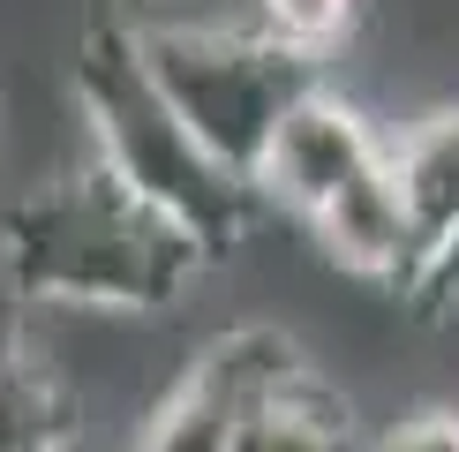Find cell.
I'll list each match as a JSON object with an SVG mask.
<instances>
[{
  "label": "cell",
  "mask_w": 459,
  "mask_h": 452,
  "mask_svg": "<svg viewBox=\"0 0 459 452\" xmlns=\"http://www.w3.org/2000/svg\"><path fill=\"white\" fill-rule=\"evenodd\" d=\"M212 272V256L99 159L46 174L0 212V294L15 309L166 317Z\"/></svg>",
  "instance_id": "6da1fadb"
},
{
  "label": "cell",
  "mask_w": 459,
  "mask_h": 452,
  "mask_svg": "<svg viewBox=\"0 0 459 452\" xmlns=\"http://www.w3.org/2000/svg\"><path fill=\"white\" fill-rule=\"evenodd\" d=\"M75 121H83L91 159L106 166L121 188H136L151 212H166L196 241L204 256H234L256 226V188H248L226 159L204 151V136L166 106V91L151 83L136 38H128L121 15H99L83 38H75Z\"/></svg>",
  "instance_id": "7a4b0ae2"
},
{
  "label": "cell",
  "mask_w": 459,
  "mask_h": 452,
  "mask_svg": "<svg viewBox=\"0 0 459 452\" xmlns=\"http://www.w3.org/2000/svg\"><path fill=\"white\" fill-rule=\"evenodd\" d=\"M151 83L166 91V106L204 136L212 159H226L248 181V166L264 159L279 113L316 83V61L286 53L279 38L256 23H204V15H159V23H128Z\"/></svg>",
  "instance_id": "3957f363"
},
{
  "label": "cell",
  "mask_w": 459,
  "mask_h": 452,
  "mask_svg": "<svg viewBox=\"0 0 459 452\" xmlns=\"http://www.w3.org/2000/svg\"><path fill=\"white\" fill-rule=\"evenodd\" d=\"M309 369L294 332L279 325H226L196 347V362L174 377V392H159V407L143 414L136 438L159 452H234L248 414L272 392H286Z\"/></svg>",
  "instance_id": "277c9868"
},
{
  "label": "cell",
  "mask_w": 459,
  "mask_h": 452,
  "mask_svg": "<svg viewBox=\"0 0 459 452\" xmlns=\"http://www.w3.org/2000/svg\"><path fill=\"white\" fill-rule=\"evenodd\" d=\"M377 151H385V136L369 128V113H361L354 99H339V91L309 83L279 113L264 159L248 166V188H256V204H272V212L309 219L339 181H354L361 166L377 159Z\"/></svg>",
  "instance_id": "5b68a950"
},
{
  "label": "cell",
  "mask_w": 459,
  "mask_h": 452,
  "mask_svg": "<svg viewBox=\"0 0 459 452\" xmlns=\"http://www.w3.org/2000/svg\"><path fill=\"white\" fill-rule=\"evenodd\" d=\"M301 226L316 234V249L332 256L339 272H354V279H369V287H385V294L407 301L414 264H422V234H414L407 196H399L392 151H377L354 181H339Z\"/></svg>",
  "instance_id": "8992f818"
},
{
  "label": "cell",
  "mask_w": 459,
  "mask_h": 452,
  "mask_svg": "<svg viewBox=\"0 0 459 452\" xmlns=\"http://www.w3.org/2000/svg\"><path fill=\"white\" fill-rule=\"evenodd\" d=\"M75 422L83 400L68 392V377L0 317V452H53L75 438Z\"/></svg>",
  "instance_id": "52a82bcc"
},
{
  "label": "cell",
  "mask_w": 459,
  "mask_h": 452,
  "mask_svg": "<svg viewBox=\"0 0 459 452\" xmlns=\"http://www.w3.org/2000/svg\"><path fill=\"white\" fill-rule=\"evenodd\" d=\"M392 151V174H399V196H407L414 212V234H422V249L445 226L459 219V106H437L422 121L407 128Z\"/></svg>",
  "instance_id": "ba28073f"
},
{
  "label": "cell",
  "mask_w": 459,
  "mask_h": 452,
  "mask_svg": "<svg viewBox=\"0 0 459 452\" xmlns=\"http://www.w3.org/2000/svg\"><path fill=\"white\" fill-rule=\"evenodd\" d=\"M347 438H354L347 392L309 362L286 392H272V400L248 414V430H241L234 452H332V445H347Z\"/></svg>",
  "instance_id": "9c48e42d"
},
{
  "label": "cell",
  "mask_w": 459,
  "mask_h": 452,
  "mask_svg": "<svg viewBox=\"0 0 459 452\" xmlns=\"http://www.w3.org/2000/svg\"><path fill=\"white\" fill-rule=\"evenodd\" d=\"M361 23V0H256V30L301 61H332Z\"/></svg>",
  "instance_id": "30bf717a"
},
{
  "label": "cell",
  "mask_w": 459,
  "mask_h": 452,
  "mask_svg": "<svg viewBox=\"0 0 459 452\" xmlns=\"http://www.w3.org/2000/svg\"><path fill=\"white\" fill-rule=\"evenodd\" d=\"M407 301L422 317H459V219L445 226V234L422 249V264H414V287H407Z\"/></svg>",
  "instance_id": "8fae6325"
},
{
  "label": "cell",
  "mask_w": 459,
  "mask_h": 452,
  "mask_svg": "<svg viewBox=\"0 0 459 452\" xmlns=\"http://www.w3.org/2000/svg\"><path fill=\"white\" fill-rule=\"evenodd\" d=\"M385 452H459V407H414L377 438Z\"/></svg>",
  "instance_id": "7c38bea8"
}]
</instances>
